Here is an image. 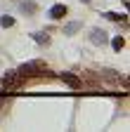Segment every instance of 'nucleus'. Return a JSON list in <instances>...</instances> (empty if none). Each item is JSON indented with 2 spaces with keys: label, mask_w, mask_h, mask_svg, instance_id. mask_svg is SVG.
<instances>
[{
  "label": "nucleus",
  "mask_w": 130,
  "mask_h": 132,
  "mask_svg": "<svg viewBox=\"0 0 130 132\" xmlns=\"http://www.w3.org/2000/svg\"><path fill=\"white\" fill-rule=\"evenodd\" d=\"M111 45H113V50H116V52H121V50L125 47V38H121V36H116L111 40Z\"/></svg>",
  "instance_id": "8"
},
{
  "label": "nucleus",
  "mask_w": 130,
  "mask_h": 132,
  "mask_svg": "<svg viewBox=\"0 0 130 132\" xmlns=\"http://www.w3.org/2000/svg\"><path fill=\"white\" fill-rule=\"evenodd\" d=\"M80 3H85V5H88V3H90V0H80Z\"/></svg>",
  "instance_id": "12"
},
{
  "label": "nucleus",
  "mask_w": 130,
  "mask_h": 132,
  "mask_svg": "<svg viewBox=\"0 0 130 132\" xmlns=\"http://www.w3.org/2000/svg\"><path fill=\"white\" fill-rule=\"evenodd\" d=\"M19 85V73L17 71H7L3 76V87L5 90H12V87H17Z\"/></svg>",
  "instance_id": "2"
},
{
  "label": "nucleus",
  "mask_w": 130,
  "mask_h": 132,
  "mask_svg": "<svg viewBox=\"0 0 130 132\" xmlns=\"http://www.w3.org/2000/svg\"><path fill=\"white\" fill-rule=\"evenodd\" d=\"M21 10L31 14V12H36V5H33V3H21Z\"/></svg>",
  "instance_id": "11"
},
{
  "label": "nucleus",
  "mask_w": 130,
  "mask_h": 132,
  "mask_svg": "<svg viewBox=\"0 0 130 132\" xmlns=\"http://www.w3.org/2000/svg\"><path fill=\"white\" fill-rule=\"evenodd\" d=\"M66 5H52L50 7V12H47V16H50V19H55V21H59V19H64V16H66Z\"/></svg>",
  "instance_id": "3"
},
{
  "label": "nucleus",
  "mask_w": 130,
  "mask_h": 132,
  "mask_svg": "<svg viewBox=\"0 0 130 132\" xmlns=\"http://www.w3.org/2000/svg\"><path fill=\"white\" fill-rule=\"evenodd\" d=\"M102 16H106L109 21H121V19H125V14H118V12H104Z\"/></svg>",
  "instance_id": "9"
},
{
  "label": "nucleus",
  "mask_w": 130,
  "mask_h": 132,
  "mask_svg": "<svg viewBox=\"0 0 130 132\" xmlns=\"http://www.w3.org/2000/svg\"><path fill=\"white\" fill-rule=\"evenodd\" d=\"M62 80L66 82L69 87H80V78L73 76V73H66V71H64V73H62Z\"/></svg>",
  "instance_id": "5"
},
{
  "label": "nucleus",
  "mask_w": 130,
  "mask_h": 132,
  "mask_svg": "<svg viewBox=\"0 0 130 132\" xmlns=\"http://www.w3.org/2000/svg\"><path fill=\"white\" fill-rule=\"evenodd\" d=\"M33 40L38 45H47V43H50V36H47V33H33Z\"/></svg>",
  "instance_id": "7"
},
{
  "label": "nucleus",
  "mask_w": 130,
  "mask_h": 132,
  "mask_svg": "<svg viewBox=\"0 0 130 132\" xmlns=\"http://www.w3.org/2000/svg\"><path fill=\"white\" fill-rule=\"evenodd\" d=\"M0 26H3V28H10V26H14V19H12V16H3V19H0Z\"/></svg>",
  "instance_id": "10"
},
{
  "label": "nucleus",
  "mask_w": 130,
  "mask_h": 132,
  "mask_svg": "<svg viewBox=\"0 0 130 132\" xmlns=\"http://www.w3.org/2000/svg\"><path fill=\"white\" fill-rule=\"evenodd\" d=\"M43 71H45V64H43L40 59H36V61H26V64H21L19 69H17L19 78H26V76H36V73H43Z\"/></svg>",
  "instance_id": "1"
},
{
  "label": "nucleus",
  "mask_w": 130,
  "mask_h": 132,
  "mask_svg": "<svg viewBox=\"0 0 130 132\" xmlns=\"http://www.w3.org/2000/svg\"><path fill=\"white\" fill-rule=\"evenodd\" d=\"M80 26H83L80 21H71V24H66V26H64V36H73L76 31H80Z\"/></svg>",
  "instance_id": "6"
},
{
  "label": "nucleus",
  "mask_w": 130,
  "mask_h": 132,
  "mask_svg": "<svg viewBox=\"0 0 130 132\" xmlns=\"http://www.w3.org/2000/svg\"><path fill=\"white\" fill-rule=\"evenodd\" d=\"M90 43H92V45H104V43H106V33H104L102 28H92V33H90Z\"/></svg>",
  "instance_id": "4"
}]
</instances>
